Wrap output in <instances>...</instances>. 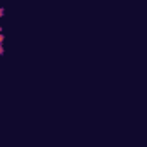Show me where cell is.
Masks as SVG:
<instances>
[{
    "label": "cell",
    "instance_id": "obj_3",
    "mask_svg": "<svg viewBox=\"0 0 147 147\" xmlns=\"http://www.w3.org/2000/svg\"><path fill=\"white\" fill-rule=\"evenodd\" d=\"M2 42H4V35L0 33V45H2Z\"/></svg>",
    "mask_w": 147,
    "mask_h": 147
},
{
    "label": "cell",
    "instance_id": "obj_2",
    "mask_svg": "<svg viewBox=\"0 0 147 147\" xmlns=\"http://www.w3.org/2000/svg\"><path fill=\"white\" fill-rule=\"evenodd\" d=\"M2 54H4V47L0 45V57H2Z\"/></svg>",
    "mask_w": 147,
    "mask_h": 147
},
{
    "label": "cell",
    "instance_id": "obj_1",
    "mask_svg": "<svg viewBox=\"0 0 147 147\" xmlns=\"http://www.w3.org/2000/svg\"><path fill=\"white\" fill-rule=\"evenodd\" d=\"M4 12H5V11H4V7H2V5H0V18H2V16H4Z\"/></svg>",
    "mask_w": 147,
    "mask_h": 147
}]
</instances>
